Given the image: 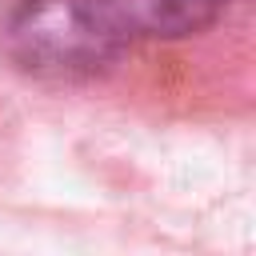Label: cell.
<instances>
[{
  "label": "cell",
  "instance_id": "obj_1",
  "mask_svg": "<svg viewBox=\"0 0 256 256\" xmlns=\"http://www.w3.org/2000/svg\"><path fill=\"white\" fill-rule=\"evenodd\" d=\"M0 56L36 80H100L116 68L88 0H12L0 12Z\"/></svg>",
  "mask_w": 256,
  "mask_h": 256
},
{
  "label": "cell",
  "instance_id": "obj_2",
  "mask_svg": "<svg viewBox=\"0 0 256 256\" xmlns=\"http://www.w3.org/2000/svg\"><path fill=\"white\" fill-rule=\"evenodd\" d=\"M232 0H88L108 56L120 64L144 44H184L212 32Z\"/></svg>",
  "mask_w": 256,
  "mask_h": 256
}]
</instances>
